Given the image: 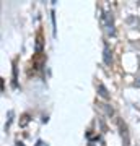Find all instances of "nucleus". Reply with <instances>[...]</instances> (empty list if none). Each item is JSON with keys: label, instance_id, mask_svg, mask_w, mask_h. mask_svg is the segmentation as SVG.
I'll return each instance as SVG.
<instances>
[{"label": "nucleus", "instance_id": "3", "mask_svg": "<svg viewBox=\"0 0 140 146\" xmlns=\"http://www.w3.org/2000/svg\"><path fill=\"white\" fill-rule=\"evenodd\" d=\"M127 25H129L132 29H139L140 28V20L137 18V16H129V18H127Z\"/></svg>", "mask_w": 140, "mask_h": 146}, {"label": "nucleus", "instance_id": "7", "mask_svg": "<svg viewBox=\"0 0 140 146\" xmlns=\"http://www.w3.org/2000/svg\"><path fill=\"white\" fill-rule=\"evenodd\" d=\"M103 109L106 110V114H108V115H113V114H114V110H113V107H109L108 104H103Z\"/></svg>", "mask_w": 140, "mask_h": 146}, {"label": "nucleus", "instance_id": "6", "mask_svg": "<svg viewBox=\"0 0 140 146\" xmlns=\"http://www.w3.org/2000/svg\"><path fill=\"white\" fill-rule=\"evenodd\" d=\"M13 110H8V114H7V117H8V120H7V123H5V131L10 128V125H11V122H13Z\"/></svg>", "mask_w": 140, "mask_h": 146}, {"label": "nucleus", "instance_id": "4", "mask_svg": "<svg viewBox=\"0 0 140 146\" xmlns=\"http://www.w3.org/2000/svg\"><path fill=\"white\" fill-rule=\"evenodd\" d=\"M98 94L103 99H109V93H108V89H106V86H104L103 83H98Z\"/></svg>", "mask_w": 140, "mask_h": 146}, {"label": "nucleus", "instance_id": "5", "mask_svg": "<svg viewBox=\"0 0 140 146\" xmlns=\"http://www.w3.org/2000/svg\"><path fill=\"white\" fill-rule=\"evenodd\" d=\"M119 128H121V135L125 136V140H127V143H129V136H127V127H125V123H122V120H119Z\"/></svg>", "mask_w": 140, "mask_h": 146}, {"label": "nucleus", "instance_id": "8", "mask_svg": "<svg viewBox=\"0 0 140 146\" xmlns=\"http://www.w3.org/2000/svg\"><path fill=\"white\" fill-rule=\"evenodd\" d=\"M134 84H135V86H137V88H140V78H139V80H137V81H135V83H134Z\"/></svg>", "mask_w": 140, "mask_h": 146}, {"label": "nucleus", "instance_id": "1", "mask_svg": "<svg viewBox=\"0 0 140 146\" xmlns=\"http://www.w3.org/2000/svg\"><path fill=\"white\" fill-rule=\"evenodd\" d=\"M101 23H103L104 29L108 31V34L114 36V34H116V29H114V15H113V11L104 10L103 15H101Z\"/></svg>", "mask_w": 140, "mask_h": 146}, {"label": "nucleus", "instance_id": "2", "mask_svg": "<svg viewBox=\"0 0 140 146\" xmlns=\"http://www.w3.org/2000/svg\"><path fill=\"white\" fill-rule=\"evenodd\" d=\"M103 62L106 63V65H111V63H113V52H111V49H109V46H108V44H104Z\"/></svg>", "mask_w": 140, "mask_h": 146}]
</instances>
